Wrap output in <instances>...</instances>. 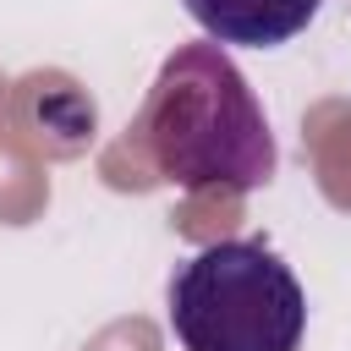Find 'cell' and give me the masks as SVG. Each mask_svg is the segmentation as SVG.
<instances>
[{"label":"cell","instance_id":"6da1fadb","mask_svg":"<svg viewBox=\"0 0 351 351\" xmlns=\"http://www.w3.org/2000/svg\"><path fill=\"white\" fill-rule=\"evenodd\" d=\"M137 132L154 170L192 192L203 186L258 192L274 176L269 115L214 38L165 55Z\"/></svg>","mask_w":351,"mask_h":351},{"label":"cell","instance_id":"7a4b0ae2","mask_svg":"<svg viewBox=\"0 0 351 351\" xmlns=\"http://www.w3.org/2000/svg\"><path fill=\"white\" fill-rule=\"evenodd\" d=\"M170 329L181 351H296L307 296L263 241H208L170 274Z\"/></svg>","mask_w":351,"mask_h":351},{"label":"cell","instance_id":"3957f363","mask_svg":"<svg viewBox=\"0 0 351 351\" xmlns=\"http://www.w3.org/2000/svg\"><path fill=\"white\" fill-rule=\"evenodd\" d=\"M186 16L225 49V44H247V49H274L285 38H296L324 0H181Z\"/></svg>","mask_w":351,"mask_h":351}]
</instances>
